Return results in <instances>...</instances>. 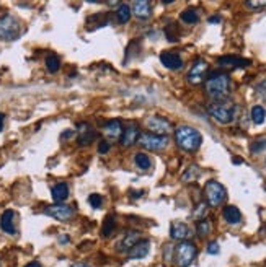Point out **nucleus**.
<instances>
[{
	"mask_svg": "<svg viewBox=\"0 0 266 267\" xmlns=\"http://www.w3.org/2000/svg\"><path fill=\"white\" fill-rule=\"evenodd\" d=\"M0 265H2V262H0Z\"/></svg>",
	"mask_w": 266,
	"mask_h": 267,
	"instance_id": "obj_45",
	"label": "nucleus"
},
{
	"mask_svg": "<svg viewBox=\"0 0 266 267\" xmlns=\"http://www.w3.org/2000/svg\"><path fill=\"white\" fill-rule=\"evenodd\" d=\"M219 21H220L219 15H214V16H211V18H209V23H219Z\"/></svg>",
	"mask_w": 266,
	"mask_h": 267,
	"instance_id": "obj_40",
	"label": "nucleus"
},
{
	"mask_svg": "<svg viewBox=\"0 0 266 267\" xmlns=\"http://www.w3.org/2000/svg\"><path fill=\"white\" fill-rule=\"evenodd\" d=\"M235 106L232 103L226 101H214L209 104V114L220 124H230L235 119Z\"/></svg>",
	"mask_w": 266,
	"mask_h": 267,
	"instance_id": "obj_3",
	"label": "nucleus"
},
{
	"mask_svg": "<svg viewBox=\"0 0 266 267\" xmlns=\"http://www.w3.org/2000/svg\"><path fill=\"white\" fill-rule=\"evenodd\" d=\"M165 34H167V39L168 41H172V42H175V41H178V28H176V25L175 23H170L165 28Z\"/></svg>",
	"mask_w": 266,
	"mask_h": 267,
	"instance_id": "obj_31",
	"label": "nucleus"
},
{
	"mask_svg": "<svg viewBox=\"0 0 266 267\" xmlns=\"http://www.w3.org/2000/svg\"><path fill=\"white\" fill-rule=\"evenodd\" d=\"M20 23L13 15H2L0 16V39L4 41H15L20 36Z\"/></svg>",
	"mask_w": 266,
	"mask_h": 267,
	"instance_id": "obj_4",
	"label": "nucleus"
},
{
	"mask_svg": "<svg viewBox=\"0 0 266 267\" xmlns=\"http://www.w3.org/2000/svg\"><path fill=\"white\" fill-rule=\"evenodd\" d=\"M263 148H266V139H264V140H258V142H255V144L250 145V150H252L253 153L261 152Z\"/></svg>",
	"mask_w": 266,
	"mask_h": 267,
	"instance_id": "obj_33",
	"label": "nucleus"
},
{
	"mask_svg": "<svg viewBox=\"0 0 266 267\" xmlns=\"http://www.w3.org/2000/svg\"><path fill=\"white\" fill-rule=\"evenodd\" d=\"M204 194H206V199L209 202V206L211 207H217L220 206L226 197H227V192H226V188L222 184H220L219 181H214V180H211L206 183L204 186Z\"/></svg>",
	"mask_w": 266,
	"mask_h": 267,
	"instance_id": "obj_6",
	"label": "nucleus"
},
{
	"mask_svg": "<svg viewBox=\"0 0 266 267\" xmlns=\"http://www.w3.org/2000/svg\"><path fill=\"white\" fill-rule=\"evenodd\" d=\"M44 212V215H49L52 218H56V220H60V221H66V220H70L74 217V207H70V206H66V204H56V206H49L43 210Z\"/></svg>",
	"mask_w": 266,
	"mask_h": 267,
	"instance_id": "obj_8",
	"label": "nucleus"
},
{
	"mask_svg": "<svg viewBox=\"0 0 266 267\" xmlns=\"http://www.w3.org/2000/svg\"><path fill=\"white\" fill-rule=\"evenodd\" d=\"M131 13H134L139 20H147L152 15V7L147 0H136V2H132Z\"/></svg>",
	"mask_w": 266,
	"mask_h": 267,
	"instance_id": "obj_13",
	"label": "nucleus"
},
{
	"mask_svg": "<svg viewBox=\"0 0 266 267\" xmlns=\"http://www.w3.org/2000/svg\"><path fill=\"white\" fill-rule=\"evenodd\" d=\"M232 162H234L235 165H240V163H243V160H242V158H238V157H234V158H232Z\"/></svg>",
	"mask_w": 266,
	"mask_h": 267,
	"instance_id": "obj_43",
	"label": "nucleus"
},
{
	"mask_svg": "<svg viewBox=\"0 0 266 267\" xmlns=\"http://www.w3.org/2000/svg\"><path fill=\"white\" fill-rule=\"evenodd\" d=\"M25 267H43L38 261H33V262H30V264H26Z\"/></svg>",
	"mask_w": 266,
	"mask_h": 267,
	"instance_id": "obj_41",
	"label": "nucleus"
},
{
	"mask_svg": "<svg viewBox=\"0 0 266 267\" xmlns=\"http://www.w3.org/2000/svg\"><path fill=\"white\" fill-rule=\"evenodd\" d=\"M70 267H90L88 264H84V262H78V264H74V265H70Z\"/></svg>",
	"mask_w": 266,
	"mask_h": 267,
	"instance_id": "obj_44",
	"label": "nucleus"
},
{
	"mask_svg": "<svg viewBox=\"0 0 266 267\" xmlns=\"http://www.w3.org/2000/svg\"><path fill=\"white\" fill-rule=\"evenodd\" d=\"M206 93L214 101H226L230 95V77L226 72H212L206 78Z\"/></svg>",
	"mask_w": 266,
	"mask_h": 267,
	"instance_id": "obj_1",
	"label": "nucleus"
},
{
	"mask_svg": "<svg viewBox=\"0 0 266 267\" xmlns=\"http://www.w3.org/2000/svg\"><path fill=\"white\" fill-rule=\"evenodd\" d=\"M69 239H70V238H69L67 235H64V236L59 238V243H60V244H66V243H69Z\"/></svg>",
	"mask_w": 266,
	"mask_h": 267,
	"instance_id": "obj_39",
	"label": "nucleus"
},
{
	"mask_svg": "<svg viewBox=\"0 0 266 267\" xmlns=\"http://www.w3.org/2000/svg\"><path fill=\"white\" fill-rule=\"evenodd\" d=\"M219 243L217 241H211L209 244H208V253L209 254H219Z\"/></svg>",
	"mask_w": 266,
	"mask_h": 267,
	"instance_id": "obj_37",
	"label": "nucleus"
},
{
	"mask_svg": "<svg viewBox=\"0 0 266 267\" xmlns=\"http://www.w3.org/2000/svg\"><path fill=\"white\" fill-rule=\"evenodd\" d=\"M140 241V233L139 231H136V230H129V231H126V235H124L119 241H118V246H116V249L119 253H124V251H129V249L134 246L136 243H139Z\"/></svg>",
	"mask_w": 266,
	"mask_h": 267,
	"instance_id": "obj_12",
	"label": "nucleus"
},
{
	"mask_svg": "<svg viewBox=\"0 0 266 267\" xmlns=\"http://www.w3.org/2000/svg\"><path fill=\"white\" fill-rule=\"evenodd\" d=\"M105 134L108 139H118L122 136V126H121V121L118 119H111L105 124Z\"/></svg>",
	"mask_w": 266,
	"mask_h": 267,
	"instance_id": "obj_19",
	"label": "nucleus"
},
{
	"mask_svg": "<svg viewBox=\"0 0 266 267\" xmlns=\"http://www.w3.org/2000/svg\"><path fill=\"white\" fill-rule=\"evenodd\" d=\"M190 228H188V225L186 224H173L172 227H170V236L173 238V239H178V241H185L186 238L190 236Z\"/></svg>",
	"mask_w": 266,
	"mask_h": 267,
	"instance_id": "obj_18",
	"label": "nucleus"
},
{
	"mask_svg": "<svg viewBox=\"0 0 266 267\" xmlns=\"http://www.w3.org/2000/svg\"><path fill=\"white\" fill-rule=\"evenodd\" d=\"M252 62L248 59L238 57V56H222L217 59V65L222 69H242V67H248Z\"/></svg>",
	"mask_w": 266,
	"mask_h": 267,
	"instance_id": "obj_11",
	"label": "nucleus"
},
{
	"mask_svg": "<svg viewBox=\"0 0 266 267\" xmlns=\"http://www.w3.org/2000/svg\"><path fill=\"white\" fill-rule=\"evenodd\" d=\"M139 139V129L136 124H131V126L126 127V130L122 132L121 136V145L122 147H132Z\"/></svg>",
	"mask_w": 266,
	"mask_h": 267,
	"instance_id": "obj_17",
	"label": "nucleus"
},
{
	"mask_svg": "<svg viewBox=\"0 0 266 267\" xmlns=\"http://www.w3.org/2000/svg\"><path fill=\"white\" fill-rule=\"evenodd\" d=\"M0 228L5 231L7 235H15L16 228H15V212L13 210H5L0 217Z\"/></svg>",
	"mask_w": 266,
	"mask_h": 267,
	"instance_id": "obj_16",
	"label": "nucleus"
},
{
	"mask_svg": "<svg viewBox=\"0 0 266 267\" xmlns=\"http://www.w3.org/2000/svg\"><path fill=\"white\" fill-rule=\"evenodd\" d=\"M175 140L176 145L183 148L185 152H196L202 144V136L194 127L180 126L175 130Z\"/></svg>",
	"mask_w": 266,
	"mask_h": 267,
	"instance_id": "obj_2",
	"label": "nucleus"
},
{
	"mask_svg": "<svg viewBox=\"0 0 266 267\" xmlns=\"http://www.w3.org/2000/svg\"><path fill=\"white\" fill-rule=\"evenodd\" d=\"M201 174V171H199V168L196 166V165H191L190 168H188V171H186L185 174H183V181H194L196 180V177Z\"/></svg>",
	"mask_w": 266,
	"mask_h": 267,
	"instance_id": "obj_30",
	"label": "nucleus"
},
{
	"mask_svg": "<svg viewBox=\"0 0 266 267\" xmlns=\"http://www.w3.org/2000/svg\"><path fill=\"white\" fill-rule=\"evenodd\" d=\"M134 163H136L137 168H140V170H149L150 168V158L146 153H136Z\"/></svg>",
	"mask_w": 266,
	"mask_h": 267,
	"instance_id": "obj_28",
	"label": "nucleus"
},
{
	"mask_svg": "<svg viewBox=\"0 0 266 267\" xmlns=\"http://www.w3.org/2000/svg\"><path fill=\"white\" fill-rule=\"evenodd\" d=\"M146 124L155 136H167V134L172 130V124L165 118H160V116H152V118H149L146 121Z\"/></svg>",
	"mask_w": 266,
	"mask_h": 267,
	"instance_id": "obj_10",
	"label": "nucleus"
},
{
	"mask_svg": "<svg viewBox=\"0 0 266 267\" xmlns=\"http://www.w3.org/2000/svg\"><path fill=\"white\" fill-rule=\"evenodd\" d=\"M204 215H206V204H199L198 210L194 212V217L199 218V220H202V218H204Z\"/></svg>",
	"mask_w": 266,
	"mask_h": 267,
	"instance_id": "obj_35",
	"label": "nucleus"
},
{
	"mask_svg": "<svg viewBox=\"0 0 266 267\" xmlns=\"http://www.w3.org/2000/svg\"><path fill=\"white\" fill-rule=\"evenodd\" d=\"M4 121H5V116H4V113H0V132L4 129Z\"/></svg>",
	"mask_w": 266,
	"mask_h": 267,
	"instance_id": "obj_42",
	"label": "nucleus"
},
{
	"mask_svg": "<svg viewBox=\"0 0 266 267\" xmlns=\"http://www.w3.org/2000/svg\"><path fill=\"white\" fill-rule=\"evenodd\" d=\"M114 227H116V221H114V217L113 215H108L105 218L103 221V227H101V235L105 238H108L113 235V231H114Z\"/></svg>",
	"mask_w": 266,
	"mask_h": 267,
	"instance_id": "obj_25",
	"label": "nucleus"
},
{
	"mask_svg": "<svg viewBox=\"0 0 266 267\" xmlns=\"http://www.w3.org/2000/svg\"><path fill=\"white\" fill-rule=\"evenodd\" d=\"M78 129H80V137H78V145H90L92 142L96 139V132L95 130H92L90 129V126H85V124H80V126H78Z\"/></svg>",
	"mask_w": 266,
	"mask_h": 267,
	"instance_id": "obj_21",
	"label": "nucleus"
},
{
	"mask_svg": "<svg viewBox=\"0 0 266 267\" xmlns=\"http://www.w3.org/2000/svg\"><path fill=\"white\" fill-rule=\"evenodd\" d=\"M198 254V248L191 241H181L175 249V259L178 267H190Z\"/></svg>",
	"mask_w": 266,
	"mask_h": 267,
	"instance_id": "obj_5",
	"label": "nucleus"
},
{
	"mask_svg": "<svg viewBox=\"0 0 266 267\" xmlns=\"http://www.w3.org/2000/svg\"><path fill=\"white\" fill-rule=\"evenodd\" d=\"M160 62L163 64V67L170 69V70H178L183 67V60H181L180 54H176V52H162Z\"/></svg>",
	"mask_w": 266,
	"mask_h": 267,
	"instance_id": "obj_14",
	"label": "nucleus"
},
{
	"mask_svg": "<svg viewBox=\"0 0 266 267\" xmlns=\"http://www.w3.org/2000/svg\"><path fill=\"white\" fill-rule=\"evenodd\" d=\"M149 251H150V241L149 239H142V241L136 243L129 249L128 256H129V259H142V257H146L149 254Z\"/></svg>",
	"mask_w": 266,
	"mask_h": 267,
	"instance_id": "obj_15",
	"label": "nucleus"
},
{
	"mask_svg": "<svg viewBox=\"0 0 266 267\" xmlns=\"http://www.w3.org/2000/svg\"><path fill=\"white\" fill-rule=\"evenodd\" d=\"M46 69L49 70L51 74H56L57 70L60 69V59L56 54H49L46 57Z\"/></svg>",
	"mask_w": 266,
	"mask_h": 267,
	"instance_id": "obj_27",
	"label": "nucleus"
},
{
	"mask_svg": "<svg viewBox=\"0 0 266 267\" xmlns=\"http://www.w3.org/2000/svg\"><path fill=\"white\" fill-rule=\"evenodd\" d=\"M256 95L261 96L263 100H266V80H263L261 83L256 85Z\"/></svg>",
	"mask_w": 266,
	"mask_h": 267,
	"instance_id": "obj_34",
	"label": "nucleus"
},
{
	"mask_svg": "<svg viewBox=\"0 0 266 267\" xmlns=\"http://www.w3.org/2000/svg\"><path fill=\"white\" fill-rule=\"evenodd\" d=\"M137 142L147 150H163L168 145L167 136H155V134H152V132L139 134Z\"/></svg>",
	"mask_w": 266,
	"mask_h": 267,
	"instance_id": "obj_7",
	"label": "nucleus"
},
{
	"mask_svg": "<svg viewBox=\"0 0 266 267\" xmlns=\"http://www.w3.org/2000/svg\"><path fill=\"white\" fill-rule=\"evenodd\" d=\"M252 121L255 122V124H263L264 122V119H266V109L263 108V106H260V104H256V106H253L252 108Z\"/></svg>",
	"mask_w": 266,
	"mask_h": 267,
	"instance_id": "obj_24",
	"label": "nucleus"
},
{
	"mask_svg": "<svg viewBox=\"0 0 266 267\" xmlns=\"http://www.w3.org/2000/svg\"><path fill=\"white\" fill-rule=\"evenodd\" d=\"M180 18L183 23H188V25H196L199 21V15L196 13L194 8H186L185 12H181Z\"/></svg>",
	"mask_w": 266,
	"mask_h": 267,
	"instance_id": "obj_23",
	"label": "nucleus"
},
{
	"mask_svg": "<svg viewBox=\"0 0 266 267\" xmlns=\"http://www.w3.org/2000/svg\"><path fill=\"white\" fill-rule=\"evenodd\" d=\"M88 202H90V206L93 209H100L101 204H103V199L100 194H90V197H88Z\"/></svg>",
	"mask_w": 266,
	"mask_h": 267,
	"instance_id": "obj_32",
	"label": "nucleus"
},
{
	"mask_svg": "<svg viewBox=\"0 0 266 267\" xmlns=\"http://www.w3.org/2000/svg\"><path fill=\"white\" fill-rule=\"evenodd\" d=\"M247 7L255 8V10H260V8L266 7V0H261V2H253V0H250V2H247Z\"/></svg>",
	"mask_w": 266,
	"mask_h": 267,
	"instance_id": "obj_36",
	"label": "nucleus"
},
{
	"mask_svg": "<svg viewBox=\"0 0 266 267\" xmlns=\"http://www.w3.org/2000/svg\"><path fill=\"white\" fill-rule=\"evenodd\" d=\"M222 215H224V218H226L227 224H230V225H238V224L242 221V213H240V210H238L235 206H227V207H224Z\"/></svg>",
	"mask_w": 266,
	"mask_h": 267,
	"instance_id": "obj_20",
	"label": "nucleus"
},
{
	"mask_svg": "<svg viewBox=\"0 0 266 267\" xmlns=\"http://www.w3.org/2000/svg\"><path fill=\"white\" fill-rule=\"evenodd\" d=\"M116 16H118V21L119 23H128L129 21V18H131V8H129V5H126V4H119L118 5V10H116Z\"/></svg>",
	"mask_w": 266,
	"mask_h": 267,
	"instance_id": "obj_26",
	"label": "nucleus"
},
{
	"mask_svg": "<svg viewBox=\"0 0 266 267\" xmlns=\"http://www.w3.org/2000/svg\"><path fill=\"white\" fill-rule=\"evenodd\" d=\"M196 230H198V235H199L201 238L208 236V235L211 233V221H209V220H206V218L199 220V221H198V227H196Z\"/></svg>",
	"mask_w": 266,
	"mask_h": 267,
	"instance_id": "obj_29",
	"label": "nucleus"
},
{
	"mask_svg": "<svg viewBox=\"0 0 266 267\" xmlns=\"http://www.w3.org/2000/svg\"><path fill=\"white\" fill-rule=\"evenodd\" d=\"M51 192H52V199L56 202H64L69 197V186L66 183H59L51 189Z\"/></svg>",
	"mask_w": 266,
	"mask_h": 267,
	"instance_id": "obj_22",
	"label": "nucleus"
},
{
	"mask_svg": "<svg viewBox=\"0 0 266 267\" xmlns=\"http://www.w3.org/2000/svg\"><path fill=\"white\" fill-rule=\"evenodd\" d=\"M110 142L108 140H101L100 142V147H98V152L100 153H108V150H110Z\"/></svg>",
	"mask_w": 266,
	"mask_h": 267,
	"instance_id": "obj_38",
	"label": "nucleus"
},
{
	"mask_svg": "<svg viewBox=\"0 0 266 267\" xmlns=\"http://www.w3.org/2000/svg\"><path fill=\"white\" fill-rule=\"evenodd\" d=\"M208 69H209L208 62L202 60V59H198L193 64V67L190 69V72H188V75H186V78H188V82L191 85H199L202 80H204V77L208 74Z\"/></svg>",
	"mask_w": 266,
	"mask_h": 267,
	"instance_id": "obj_9",
	"label": "nucleus"
}]
</instances>
